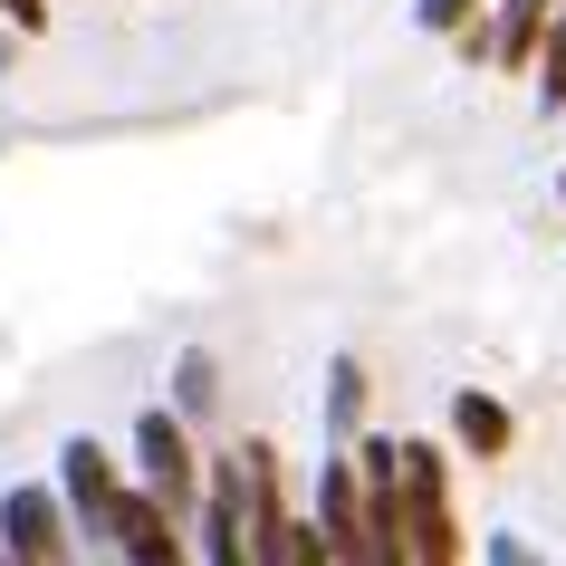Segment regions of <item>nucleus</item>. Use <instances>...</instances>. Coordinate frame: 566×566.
Wrapping results in <instances>:
<instances>
[{
  "mask_svg": "<svg viewBox=\"0 0 566 566\" xmlns=\"http://www.w3.org/2000/svg\"><path fill=\"white\" fill-rule=\"evenodd\" d=\"M0 557L10 566H67V500L49 480H20L0 500Z\"/></svg>",
  "mask_w": 566,
  "mask_h": 566,
  "instance_id": "f257e3e1",
  "label": "nucleus"
},
{
  "mask_svg": "<svg viewBox=\"0 0 566 566\" xmlns=\"http://www.w3.org/2000/svg\"><path fill=\"white\" fill-rule=\"evenodd\" d=\"M135 461H145V500L164 509V518H182V509L202 500V480H192V442H182L174 413H145V422H135Z\"/></svg>",
  "mask_w": 566,
  "mask_h": 566,
  "instance_id": "f03ea898",
  "label": "nucleus"
},
{
  "mask_svg": "<svg viewBox=\"0 0 566 566\" xmlns=\"http://www.w3.org/2000/svg\"><path fill=\"white\" fill-rule=\"evenodd\" d=\"M59 500H67V518L106 547V518H116V461H106L96 442H67L59 451Z\"/></svg>",
  "mask_w": 566,
  "mask_h": 566,
  "instance_id": "7ed1b4c3",
  "label": "nucleus"
},
{
  "mask_svg": "<svg viewBox=\"0 0 566 566\" xmlns=\"http://www.w3.org/2000/svg\"><path fill=\"white\" fill-rule=\"evenodd\" d=\"M106 547H116L125 566H182V537L174 518L145 500V490H116V518H106Z\"/></svg>",
  "mask_w": 566,
  "mask_h": 566,
  "instance_id": "20e7f679",
  "label": "nucleus"
},
{
  "mask_svg": "<svg viewBox=\"0 0 566 566\" xmlns=\"http://www.w3.org/2000/svg\"><path fill=\"white\" fill-rule=\"evenodd\" d=\"M547 10H557V0H500V30H490V59L528 67V59H537V30H547Z\"/></svg>",
  "mask_w": 566,
  "mask_h": 566,
  "instance_id": "39448f33",
  "label": "nucleus"
},
{
  "mask_svg": "<svg viewBox=\"0 0 566 566\" xmlns=\"http://www.w3.org/2000/svg\"><path fill=\"white\" fill-rule=\"evenodd\" d=\"M451 432H461L480 461H500V451H509V413L490 403V394H461V403H451Z\"/></svg>",
  "mask_w": 566,
  "mask_h": 566,
  "instance_id": "423d86ee",
  "label": "nucleus"
},
{
  "mask_svg": "<svg viewBox=\"0 0 566 566\" xmlns=\"http://www.w3.org/2000/svg\"><path fill=\"white\" fill-rule=\"evenodd\" d=\"M537 96L566 106V0L547 10V30H537Z\"/></svg>",
  "mask_w": 566,
  "mask_h": 566,
  "instance_id": "0eeeda50",
  "label": "nucleus"
},
{
  "mask_svg": "<svg viewBox=\"0 0 566 566\" xmlns=\"http://www.w3.org/2000/svg\"><path fill=\"white\" fill-rule=\"evenodd\" d=\"M174 403H182V413H202V403H211V356H182V375H174Z\"/></svg>",
  "mask_w": 566,
  "mask_h": 566,
  "instance_id": "6e6552de",
  "label": "nucleus"
},
{
  "mask_svg": "<svg viewBox=\"0 0 566 566\" xmlns=\"http://www.w3.org/2000/svg\"><path fill=\"white\" fill-rule=\"evenodd\" d=\"M327 413H336V432H346V422H356V403H365V375H356V365H336V375H327Z\"/></svg>",
  "mask_w": 566,
  "mask_h": 566,
  "instance_id": "1a4fd4ad",
  "label": "nucleus"
},
{
  "mask_svg": "<svg viewBox=\"0 0 566 566\" xmlns=\"http://www.w3.org/2000/svg\"><path fill=\"white\" fill-rule=\"evenodd\" d=\"M471 10H480V0H413L422 30H471Z\"/></svg>",
  "mask_w": 566,
  "mask_h": 566,
  "instance_id": "9d476101",
  "label": "nucleus"
},
{
  "mask_svg": "<svg viewBox=\"0 0 566 566\" xmlns=\"http://www.w3.org/2000/svg\"><path fill=\"white\" fill-rule=\"evenodd\" d=\"M490 566H537V557L518 547V537H490Z\"/></svg>",
  "mask_w": 566,
  "mask_h": 566,
  "instance_id": "9b49d317",
  "label": "nucleus"
},
{
  "mask_svg": "<svg viewBox=\"0 0 566 566\" xmlns=\"http://www.w3.org/2000/svg\"><path fill=\"white\" fill-rule=\"evenodd\" d=\"M10 49H20V39H10V30H0V77H10Z\"/></svg>",
  "mask_w": 566,
  "mask_h": 566,
  "instance_id": "f8f14e48",
  "label": "nucleus"
},
{
  "mask_svg": "<svg viewBox=\"0 0 566 566\" xmlns=\"http://www.w3.org/2000/svg\"><path fill=\"white\" fill-rule=\"evenodd\" d=\"M557 192H566V182H557Z\"/></svg>",
  "mask_w": 566,
  "mask_h": 566,
  "instance_id": "ddd939ff",
  "label": "nucleus"
},
{
  "mask_svg": "<svg viewBox=\"0 0 566 566\" xmlns=\"http://www.w3.org/2000/svg\"><path fill=\"white\" fill-rule=\"evenodd\" d=\"M0 566H10V557H0Z\"/></svg>",
  "mask_w": 566,
  "mask_h": 566,
  "instance_id": "4468645a",
  "label": "nucleus"
}]
</instances>
